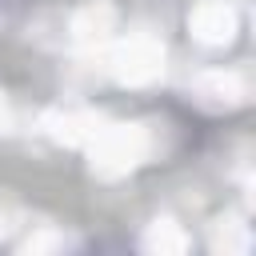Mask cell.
I'll use <instances>...</instances> for the list:
<instances>
[{
	"label": "cell",
	"mask_w": 256,
	"mask_h": 256,
	"mask_svg": "<svg viewBox=\"0 0 256 256\" xmlns=\"http://www.w3.org/2000/svg\"><path fill=\"white\" fill-rule=\"evenodd\" d=\"M104 128V116L96 108H52L44 116V132L64 148H84Z\"/></svg>",
	"instance_id": "6"
},
{
	"label": "cell",
	"mask_w": 256,
	"mask_h": 256,
	"mask_svg": "<svg viewBox=\"0 0 256 256\" xmlns=\"http://www.w3.org/2000/svg\"><path fill=\"white\" fill-rule=\"evenodd\" d=\"M8 124H12V108H8V96L0 92V132H8Z\"/></svg>",
	"instance_id": "11"
},
{
	"label": "cell",
	"mask_w": 256,
	"mask_h": 256,
	"mask_svg": "<svg viewBox=\"0 0 256 256\" xmlns=\"http://www.w3.org/2000/svg\"><path fill=\"white\" fill-rule=\"evenodd\" d=\"M104 52H108V72L116 84L144 88L164 76V40L152 32H132L124 40H112Z\"/></svg>",
	"instance_id": "2"
},
{
	"label": "cell",
	"mask_w": 256,
	"mask_h": 256,
	"mask_svg": "<svg viewBox=\"0 0 256 256\" xmlns=\"http://www.w3.org/2000/svg\"><path fill=\"white\" fill-rule=\"evenodd\" d=\"M140 248H144L148 256H180V252H188V232H184L172 216H156V220L144 224Z\"/></svg>",
	"instance_id": "8"
},
{
	"label": "cell",
	"mask_w": 256,
	"mask_h": 256,
	"mask_svg": "<svg viewBox=\"0 0 256 256\" xmlns=\"http://www.w3.org/2000/svg\"><path fill=\"white\" fill-rule=\"evenodd\" d=\"M16 224H20V204H16L8 192H0V240H4Z\"/></svg>",
	"instance_id": "10"
},
{
	"label": "cell",
	"mask_w": 256,
	"mask_h": 256,
	"mask_svg": "<svg viewBox=\"0 0 256 256\" xmlns=\"http://www.w3.org/2000/svg\"><path fill=\"white\" fill-rule=\"evenodd\" d=\"M188 96L204 112H236L252 96V76L248 68H204L192 76Z\"/></svg>",
	"instance_id": "3"
},
{
	"label": "cell",
	"mask_w": 256,
	"mask_h": 256,
	"mask_svg": "<svg viewBox=\"0 0 256 256\" xmlns=\"http://www.w3.org/2000/svg\"><path fill=\"white\" fill-rule=\"evenodd\" d=\"M236 28H240V16L232 0H196L188 12V32L204 48H228L236 40Z\"/></svg>",
	"instance_id": "5"
},
{
	"label": "cell",
	"mask_w": 256,
	"mask_h": 256,
	"mask_svg": "<svg viewBox=\"0 0 256 256\" xmlns=\"http://www.w3.org/2000/svg\"><path fill=\"white\" fill-rule=\"evenodd\" d=\"M208 248L220 252V256H244L252 248V228L244 224V216L224 212L208 224Z\"/></svg>",
	"instance_id": "7"
},
{
	"label": "cell",
	"mask_w": 256,
	"mask_h": 256,
	"mask_svg": "<svg viewBox=\"0 0 256 256\" xmlns=\"http://www.w3.org/2000/svg\"><path fill=\"white\" fill-rule=\"evenodd\" d=\"M88 168L100 180H124L156 152V124L132 120V124H104L88 144Z\"/></svg>",
	"instance_id": "1"
},
{
	"label": "cell",
	"mask_w": 256,
	"mask_h": 256,
	"mask_svg": "<svg viewBox=\"0 0 256 256\" xmlns=\"http://www.w3.org/2000/svg\"><path fill=\"white\" fill-rule=\"evenodd\" d=\"M72 248H80V240H76L72 232L56 228V224H40L36 232H28V236L20 240V252H32V256H44V252H72Z\"/></svg>",
	"instance_id": "9"
},
{
	"label": "cell",
	"mask_w": 256,
	"mask_h": 256,
	"mask_svg": "<svg viewBox=\"0 0 256 256\" xmlns=\"http://www.w3.org/2000/svg\"><path fill=\"white\" fill-rule=\"evenodd\" d=\"M116 28H120V12L116 4L108 0H88L80 4L72 16H68V44L84 56L92 52H104L112 40H116Z\"/></svg>",
	"instance_id": "4"
}]
</instances>
